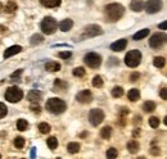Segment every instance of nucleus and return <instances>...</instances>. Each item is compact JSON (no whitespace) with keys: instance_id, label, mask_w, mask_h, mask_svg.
Here are the masks:
<instances>
[{"instance_id":"obj_38","label":"nucleus","mask_w":167,"mask_h":159,"mask_svg":"<svg viewBox=\"0 0 167 159\" xmlns=\"http://www.w3.org/2000/svg\"><path fill=\"white\" fill-rule=\"evenodd\" d=\"M59 58H62V59H69L72 57V53L71 51H60L59 54H58Z\"/></svg>"},{"instance_id":"obj_8","label":"nucleus","mask_w":167,"mask_h":159,"mask_svg":"<svg viewBox=\"0 0 167 159\" xmlns=\"http://www.w3.org/2000/svg\"><path fill=\"white\" fill-rule=\"evenodd\" d=\"M84 62L90 68H98L102 64V57L99 54H96V53H87L84 58Z\"/></svg>"},{"instance_id":"obj_32","label":"nucleus","mask_w":167,"mask_h":159,"mask_svg":"<svg viewBox=\"0 0 167 159\" xmlns=\"http://www.w3.org/2000/svg\"><path fill=\"white\" fill-rule=\"evenodd\" d=\"M72 73H73V76H76V77H84V76H85V68L77 67V68L73 69Z\"/></svg>"},{"instance_id":"obj_3","label":"nucleus","mask_w":167,"mask_h":159,"mask_svg":"<svg viewBox=\"0 0 167 159\" xmlns=\"http://www.w3.org/2000/svg\"><path fill=\"white\" fill-rule=\"evenodd\" d=\"M40 28H41V31L45 35H51V33H54L55 30L58 28V23H57V21L54 18H53V17L48 15V17H45V18L41 21Z\"/></svg>"},{"instance_id":"obj_11","label":"nucleus","mask_w":167,"mask_h":159,"mask_svg":"<svg viewBox=\"0 0 167 159\" xmlns=\"http://www.w3.org/2000/svg\"><path fill=\"white\" fill-rule=\"evenodd\" d=\"M76 100L81 104H89L93 101V94L89 90H82L76 95Z\"/></svg>"},{"instance_id":"obj_17","label":"nucleus","mask_w":167,"mask_h":159,"mask_svg":"<svg viewBox=\"0 0 167 159\" xmlns=\"http://www.w3.org/2000/svg\"><path fill=\"white\" fill-rule=\"evenodd\" d=\"M45 69L48 71V72H58V71L60 69V64L58 63V62H48V63L45 64Z\"/></svg>"},{"instance_id":"obj_14","label":"nucleus","mask_w":167,"mask_h":159,"mask_svg":"<svg viewBox=\"0 0 167 159\" xmlns=\"http://www.w3.org/2000/svg\"><path fill=\"white\" fill-rule=\"evenodd\" d=\"M41 98H42V94H41V91H39V90H31V91L27 94V99H29L31 103H37V101L41 100Z\"/></svg>"},{"instance_id":"obj_45","label":"nucleus","mask_w":167,"mask_h":159,"mask_svg":"<svg viewBox=\"0 0 167 159\" xmlns=\"http://www.w3.org/2000/svg\"><path fill=\"white\" fill-rule=\"evenodd\" d=\"M31 109L33 110V112H40V107H39V105H32V107H31Z\"/></svg>"},{"instance_id":"obj_18","label":"nucleus","mask_w":167,"mask_h":159,"mask_svg":"<svg viewBox=\"0 0 167 159\" xmlns=\"http://www.w3.org/2000/svg\"><path fill=\"white\" fill-rule=\"evenodd\" d=\"M40 3L46 8H55V6L60 5L62 0H40Z\"/></svg>"},{"instance_id":"obj_5","label":"nucleus","mask_w":167,"mask_h":159,"mask_svg":"<svg viewBox=\"0 0 167 159\" xmlns=\"http://www.w3.org/2000/svg\"><path fill=\"white\" fill-rule=\"evenodd\" d=\"M23 98V91L17 86H12L5 91V99L9 103H18Z\"/></svg>"},{"instance_id":"obj_2","label":"nucleus","mask_w":167,"mask_h":159,"mask_svg":"<svg viewBox=\"0 0 167 159\" xmlns=\"http://www.w3.org/2000/svg\"><path fill=\"white\" fill-rule=\"evenodd\" d=\"M45 108L53 114H62L67 109V104L62 99L50 98L45 104Z\"/></svg>"},{"instance_id":"obj_24","label":"nucleus","mask_w":167,"mask_h":159,"mask_svg":"<svg viewBox=\"0 0 167 159\" xmlns=\"http://www.w3.org/2000/svg\"><path fill=\"white\" fill-rule=\"evenodd\" d=\"M153 64L157 68H163L165 64H166V59L163 57H156L154 60H153Z\"/></svg>"},{"instance_id":"obj_35","label":"nucleus","mask_w":167,"mask_h":159,"mask_svg":"<svg viewBox=\"0 0 167 159\" xmlns=\"http://www.w3.org/2000/svg\"><path fill=\"white\" fill-rule=\"evenodd\" d=\"M15 9H17V4L13 2H9L5 6V12H8V13H13Z\"/></svg>"},{"instance_id":"obj_34","label":"nucleus","mask_w":167,"mask_h":159,"mask_svg":"<svg viewBox=\"0 0 167 159\" xmlns=\"http://www.w3.org/2000/svg\"><path fill=\"white\" fill-rule=\"evenodd\" d=\"M107 158H117V155H118V152H117V149L116 148H109L108 150H107Z\"/></svg>"},{"instance_id":"obj_4","label":"nucleus","mask_w":167,"mask_h":159,"mask_svg":"<svg viewBox=\"0 0 167 159\" xmlns=\"http://www.w3.org/2000/svg\"><path fill=\"white\" fill-rule=\"evenodd\" d=\"M140 62H142V53H140L139 50H131L125 57V63L130 68L138 67L140 64Z\"/></svg>"},{"instance_id":"obj_19","label":"nucleus","mask_w":167,"mask_h":159,"mask_svg":"<svg viewBox=\"0 0 167 159\" xmlns=\"http://www.w3.org/2000/svg\"><path fill=\"white\" fill-rule=\"evenodd\" d=\"M127 150L131 154H135L138 150H139V143L136 140H130L127 143Z\"/></svg>"},{"instance_id":"obj_37","label":"nucleus","mask_w":167,"mask_h":159,"mask_svg":"<svg viewBox=\"0 0 167 159\" xmlns=\"http://www.w3.org/2000/svg\"><path fill=\"white\" fill-rule=\"evenodd\" d=\"M8 113V108L4 103H0V118H4Z\"/></svg>"},{"instance_id":"obj_22","label":"nucleus","mask_w":167,"mask_h":159,"mask_svg":"<svg viewBox=\"0 0 167 159\" xmlns=\"http://www.w3.org/2000/svg\"><path fill=\"white\" fill-rule=\"evenodd\" d=\"M67 150H68V153L75 154V153H77L78 150H80V144L78 143H69L67 145Z\"/></svg>"},{"instance_id":"obj_36","label":"nucleus","mask_w":167,"mask_h":159,"mask_svg":"<svg viewBox=\"0 0 167 159\" xmlns=\"http://www.w3.org/2000/svg\"><path fill=\"white\" fill-rule=\"evenodd\" d=\"M149 126L153 127V128H157L158 126H160V119H158L157 117H151L149 118Z\"/></svg>"},{"instance_id":"obj_42","label":"nucleus","mask_w":167,"mask_h":159,"mask_svg":"<svg viewBox=\"0 0 167 159\" xmlns=\"http://www.w3.org/2000/svg\"><path fill=\"white\" fill-rule=\"evenodd\" d=\"M22 72H23L22 69H18V71H15V72L12 75V80H18V77L22 75Z\"/></svg>"},{"instance_id":"obj_20","label":"nucleus","mask_w":167,"mask_h":159,"mask_svg":"<svg viewBox=\"0 0 167 159\" xmlns=\"http://www.w3.org/2000/svg\"><path fill=\"white\" fill-rule=\"evenodd\" d=\"M127 98H129L130 101H136L140 98V91L138 89H131L127 92Z\"/></svg>"},{"instance_id":"obj_16","label":"nucleus","mask_w":167,"mask_h":159,"mask_svg":"<svg viewBox=\"0 0 167 159\" xmlns=\"http://www.w3.org/2000/svg\"><path fill=\"white\" fill-rule=\"evenodd\" d=\"M144 3H143V0H133V2L130 3V8H131V11H134V12H142L144 9Z\"/></svg>"},{"instance_id":"obj_28","label":"nucleus","mask_w":167,"mask_h":159,"mask_svg":"<svg viewBox=\"0 0 167 159\" xmlns=\"http://www.w3.org/2000/svg\"><path fill=\"white\" fill-rule=\"evenodd\" d=\"M42 41H44V37L41 36V35H39V33H35L33 36L31 37V40H30L31 45H39V44H41Z\"/></svg>"},{"instance_id":"obj_41","label":"nucleus","mask_w":167,"mask_h":159,"mask_svg":"<svg viewBox=\"0 0 167 159\" xmlns=\"http://www.w3.org/2000/svg\"><path fill=\"white\" fill-rule=\"evenodd\" d=\"M160 96H161V99L167 100V89L166 87H163V89L160 90Z\"/></svg>"},{"instance_id":"obj_31","label":"nucleus","mask_w":167,"mask_h":159,"mask_svg":"<svg viewBox=\"0 0 167 159\" xmlns=\"http://www.w3.org/2000/svg\"><path fill=\"white\" fill-rule=\"evenodd\" d=\"M14 146H15L17 149H22V148L24 146V139L21 137V136L15 137V139H14Z\"/></svg>"},{"instance_id":"obj_10","label":"nucleus","mask_w":167,"mask_h":159,"mask_svg":"<svg viewBox=\"0 0 167 159\" xmlns=\"http://www.w3.org/2000/svg\"><path fill=\"white\" fill-rule=\"evenodd\" d=\"M144 9L148 14L158 13L162 9V0H148L144 5Z\"/></svg>"},{"instance_id":"obj_13","label":"nucleus","mask_w":167,"mask_h":159,"mask_svg":"<svg viewBox=\"0 0 167 159\" xmlns=\"http://www.w3.org/2000/svg\"><path fill=\"white\" fill-rule=\"evenodd\" d=\"M58 27H59V30L62 32H68L69 30L73 27V21L69 19V18H66V19H63L62 22L58 24Z\"/></svg>"},{"instance_id":"obj_30","label":"nucleus","mask_w":167,"mask_h":159,"mask_svg":"<svg viewBox=\"0 0 167 159\" xmlns=\"http://www.w3.org/2000/svg\"><path fill=\"white\" fill-rule=\"evenodd\" d=\"M39 130H40L41 134H49L50 130H51V127H50V125H48V123L41 122L40 125H39Z\"/></svg>"},{"instance_id":"obj_46","label":"nucleus","mask_w":167,"mask_h":159,"mask_svg":"<svg viewBox=\"0 0 167 159\" xmlns=\"http://www.w3.org/2000/svg\"><path fill=\"white\" fill-rule=\"evenodd\" d=\"M35 155H36V149H35V148H32V149H31V157L33 158Z\"/></svg>"},{"instance_id":"obj_1","label":"nucleus","mask_w":167,"mask_h":159,"mask_svg":"<svg viewBox=\"0 0 167 159\" xmlns=\"http://www.w3.org/2000/svg\"><path fill=\"white\" fill-rule=\"evenodd\" d=\"M104 13H105V19H107L108 22H117L121 17L124 15L125 8L121 4L112 3V4H108L107 6H105Z\"/></svg>"},{"instance_id":"obj_6","label":"nucleus","mask_w":167,"mask_h":159,"mask_svg":"<svg viewBox=\"0 0 167 159\" xmlns=\"http://www.w3.org/2000/svg\"><path fill=\"white\" fill-rule=\"evenodd\" d=\"M167 42V35L162 32H156L152 35V37L149 39V46L153 49H160Z\"/></svg>"},{"instance_id":"obj_15","label":"nucleus","mask_w":167,"mask_h":159,"mask_svg":"<svg viewBox=\"0 0 167 159\" xmlns=\"http://www.w3.org/2000/svg\"><path fill=\"white\" fill-rule=\"evenodd\" d=\"M22 51V48L20 45H13L11 48H8L5 51H4V58H11L12 55H15L18 54V53Z\"/></svg>"},{"instance_id":"obj_40","label":"nucleus","mask_w":167,"mask_h":159,"mask_svg":"<svg viewBox=\"0 0 167 159\" xmlns=\"http://www.w3.org/2000/svg\"><path fill=\"white\" fill-rule=\"evenodd\" d=\"M139 78H140V73H139V72H134V73L130 75V81H131V82L138 81Z\"/></svg>"},{"instance_id":"obj_21","label":"nucleus","mask_w":167,"mask_h":159,"mask_svg":"<svg viewBox=\"0 0 167 159\" xmlns=\"http://www.w3.org/2000/svg\"><path fill=\"white\" fill-rule=\"evenodd\" d=\"M148 35H149V30L148 28H144V30H140L139 32H136L134 36H133V39L136 40V41H139V40H143L144 37H148Z\"/></svg>"},{"instance_id":"obj_26","label":"nucleus","mask_w":167,"mask_h":159,"mask_svg":"<svg viewBox=\"0 0 167 159\" xmlns=\"http://www.w3.org/2000/svg\"><path fill=\"white\" fill-rule=\"evenodd\" d=\"M143 109H144V112H147V113L153 112V110L156 109V103H154V101H145L144 105H143Z\"/></svg>"},{"instance_id":"obj_25","label":"nucleus","mask_w":167,"mask_h":159,"mask_svg":"<svg viewBox=\"0 0 167 159\" xmlns=\"http://www.w3.org/2000/svg\"><path fill=\"white\" fill-rule=\"evenodd\" d=\"M111 135H112V127L105 126V127H103V128L100 130V136H102L103 139H109Z\"/></svg>"},{"instance_id":"obj_33","label":"nucleus","mask_w":167,"mask_h":159,"mask_svg":"<svg viewBox=\"0 0 167 159\" xmlns=\"http://www.w3.org/2000/svg\"><path fill=\"white\" fill-rule=\"evenodd\" d=\"M93 86L94 87H102L103 86V78L100 76H95L93 78Z\"/></svg>"},{"instance_id":"obj_39","label":"nucleus","mask_w":167,"mask_h":159,"mask_svg":"<svg viewBox=\"0 0 167 159\" xmlns=\"http://www.w3.org/2000/svg\"><path fill=\"white\" fill-rule=\"evenodd\" d=\"M54 86L58 87V89H66L67 84H66V82H62L60 80H55V81H54Z\"/></svg>"},{"instance_id":"obj_9","label":"nucleus","mask_w":167,"mask_h":159,"mask_svg":"<svg viewBox=\"0 0 167 159\" xmlns=\"http://www.w3.org/2000/svg\"><path fill=\"white\" fill-rule=\"evenodd\" d=\"M89 121L93 126H99L104 121V112L102 109H91L89 113Z\"/></svg>"},{"instance_id":"obj_29","label":"nucleus","mask_w":167,"mask_h":159,"mask_svg":"<svg viewBox=\"0 0 167 159\" xmlns=\"http://www.w3.org/2000/svg\"><path fill=\"white\" fill-rule=\"evenodd\" d=\"M46 144H48V146H49L51 150H54V149L58 148V140H57V137L51 136V137H49V139L46 140Z\"/></svg>"},{"instance_id":"obj_47","label":"nucleus","mask_w":167,"mask_h":159,"mask_svg":"<svg viewBox=\"0 0 167 159\" xmlns=\"http://www.w3.org/2000/svg\"><path fill=\"white\" fill-rule=\"evenodd\" d=\"M163 123H165V125H166V126H167V116H166V117H165V119H163Z\"/></svg>"},{"instance_id":"obj_12","label":"nucleus","mask_w":167,"mask_h":159,"mask_svg":"<svg viewBox=\"0 0 167 159\" xmlns=\"http://www.w3.org/2000/svg\"><path fill=\"white\" fill-rule=\"evenodd\" d=\"M126 46H127V40L126 39H121V40H117L113 44H111V49L113 51H122Z\"/></svg>"},{"instance_id":"obj_43","label":"nucleus","mask_w":167,"mask_h":159,"mask_svg":"<svg viewBox=\"0 0 167 159\" xmlns=\"http://www.w3.org/2000/svg\"><path fill=\"white\" fill-rule=\"evenodd\" d=\"M160 30H167V21H165V22H162V23H160Z\"/></svg>"},{"instance_id":"obj_7","label":"nucleus","mask_w":167,"mask_h":159,"mask_svg":"<svg viewBox=\"0 0 167 159\" xmlns=\"http://www.w3.org/2000/svg\"><path fill=\"white\" fill-rule=\"evenodd\" d=\"M102 33H103V30L98 24H90V26H86L84 28V31L81 33V37L82 39H91V37H95Z\"/></svg>"},{"instance_id":"obj_44","label":"nucleus","mask_w":167,"mask_h":159,"mask_svg":"<svg viewBox=\"0 0 167 159\" xmlns=\"http://www.w3.org/2000/svg\"><path fill=\"white\" fill-rule=\"evenodd\" d=\"M151 153H152L153 155H158V153H160V152H158V148H152Z\"/></svg>"},{"instance_id":"obj_48","label":"nucleus","mask_w":167,"mask_h":159,"mask_svg":"<svg viewBox=\"0 0 167 159\" xmlns=\"http://www.w3.org/2000/svg\"><path fill=\"white\" fill-rule=\"evenodd\" d=\"M0 158H2V155H0Z\"/></svg>"},{"instance_id":"obj_23","label":"nucleus","mask_w":167,"mask_h":159,"mask_svg":"<svg viewBox=\"0 0 167 159\" xmlns=\"http://www.w3.org/2000/svg\"><path fill=\"white\" fill-rule=\"evenodd\" d=\"M29 128V122L26 121V119H18L17 121V130H20V131H26Z\"/></svg>"},{"instance_id":"obj_27","label":"nucleus","mask_w":167,"mask_h":159,"mask_svg":"<svg viewBox=\"0 0 167 159\" xmlns=\"http://www.w3.org/2000/svg\"><path fill=\"white\" fill-rule=\"evenodd\" d=\"M122 95H124V89H122L121 86H115L112 89V96L113 98H121Z\"/></svg>"}]
</instances>
